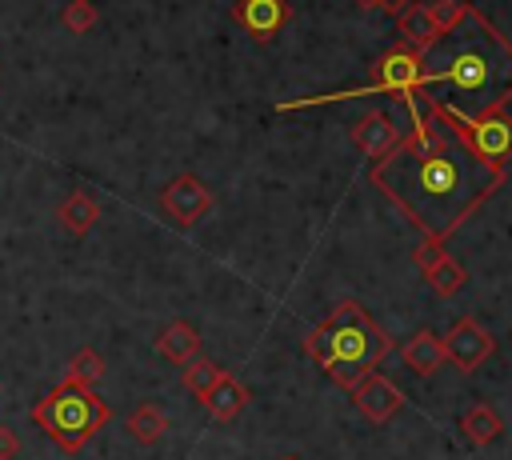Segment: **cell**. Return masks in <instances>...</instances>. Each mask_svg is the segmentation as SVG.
<instances>
[{
	"mask_svg": "<svg viewBox=\"0 0 512 460\" xmlns=\"http://www.w3.org/2000/svg\"><path fill=\"white\" fill-rule=\"evenodd\" d=\"M400 100L412 116V132L372 164L368 180L424 232V240H448L504 184V168L468 152L416 92Z\"/></svg>",
	"mask_w": 512,
	"mask_h": 460,
	"instance_id": "cell-1",
	"label": "cell"
},
{
	"mask_svg": "<svg viewBox=\"0 0 512 460\" xmlns=\"http://www.w3.org/2000/svg\"><path fill=\"white\" fill-rule=\"evenodd\" d=\"M416 92L460 116L492 112L512 100V44L480 8H468L464 24L424 52Z\"/></svg>",
	"mask_w": 512,
	"mask_h": 460,
	"instance_id": "cell-2",
	"label": "cell"
},
{
	"mask_svg": "<svg viewBox=\"0 0 512 460\" xmlns=\"http://www.w3.org/2000/svg\"><path fill=\"white\" fill-rule=\"evenodd\" d=\"M304 352L320 372L352 388L364 372H376V364L392 352V336L356 300H340L332 316L304 336Z\"/></svg>",
	"mask_w": 512,
	"mask_h": 460,
	"instance_id": "cell-3",
	"label": "cell"
},
{
	"mask_svg": "<svg viewBox=\"0 0 512 460\" xmlns=\"http://www.w3.org/2000/svg\"><path fill=\"white\" fill-rule=\"evenodd\" d=\"M108 416H112L108 404L92 388H80V384H68V380H60L52 392H44L32 404V420L64 452H80L108 424Z\"/></svg>",
	"mask_w": 512,
	"mask_h": 460,
	"instance_id": "cell-4",
	"label": "cell"
},
{
	"mask_svg": "<svg viewBox=\"0 0 512 460\" xmlns=\"http://www.w3.org/2000/svg\"><path fill=\"white\" fill-rule=\"evenodd\" d=\"M416 100H420L468 152H476L480 160L500 164V168L512 160V116H508V104H500V108H492V112H480V116H460V112H452V108H444V104H436V100H424L420 92H416Z\"/></svg>",
	"mask_w": 512,
	"mask_h": 460,
	"instance_id": "cell-5",
	"label": "cell"
},
{
	"mask_svg": "<svg viewBox=\"0 0 512 460\" xmlns=\"http://www.w3.org/2000/svg\"><path fill=\"white\" fill-rule=\"evenodd\" d=\"M420 68H424V56L412 48V44H396L388 48L376 68H372V80L360 84V88H340V92H324V96H304V100H284L276 104L280 112L288 108H312V104H332V100H348V96H376V92H392V96H404V92H416L420 88Z\"/></svg>",
	"mask_w": 512,
	"mask_h": 460,
	"instance_id": "cell-6",
	"label": "cell"
},
{
	"mask_svg": "<svg viewBox=\"0 0 512 460\" xmlns=\"http://www.w3.org/2000/svg\"><path fill=\"white\" fill-rule=\"evenodd\" d=\"M160 208H164V216H168L176 228H192L200 216H208V208H212V188H208L200 176L180 172L176 180H168V184L160 188Z\"/></svg>",
	"mask_w": 512,
	"mask_h": 460,
	"instance_id": "cell-7",
	"label": "cell"
},
{
	"mask_svg": "<svg viewBox=\"0 0 512 460\" xmlns=\"http://www.w3.org/2000/svg\"><path fill=\"white\" fill-rule=\"evenodd\" d=\"M440 344H444V360H452V368H460V372H476L496 352L492 332L476 316H460Z\"/></svg>",
	"mask_w": 512,
	"mask_h": 460,
	"instance_id": "cell-8",
	"label": "cell"
},
{
	"mask_svg": "<svg viewBox=\"0 0 512 460\" xmlns=\"http://www.w3.org/2000/svg\"><path fill=\"white\" fill-rule=\"evenodd\" d=\"M348 396H352L356 412H360L368 424H388V420L404 408V392H400L388 376H380V372H364V376L348 388Z\"/></svg>",
	"mask_w": 512,
	"mask_h": 460,
	"instance_id": "cell-9",
	"label": "cell"
},
{
	"mask_svg": "<svg viewBox=\"0 0 512 460\" xmlns=\"http://www.w3.org/2000/svg\"><path fill=\"white\" fill-rule=\"evenodd\" d=\"M348 136H352V144L376 164V160H384V156L400 144L404 132H400V124H396L388 112H368V116H360V124H352Z\"/></svg>",
	"mask_w": 512,
	"mask_h": 460,
	"instance_id": "cell-10",
	"label": "cell"
},
{
	"mask_svg": "<svg viewBox=\"0 0 512 460\" xmlns=\"http://www.w3.org/2000/svg\"><path fill=\"white\" fill-rule=\"evenodd\" d=\"M232 20L244 32H252L256 40H272L288 20V4L284 0H236L232 4Z\"/></svg>",
	"mask_w": 512,
	"mask_h": 460,
	"instance_id": "cell-11",
	"label": "cell"
},
{
	"mask_svg": "<svg viewBox=\"0 0 512 460\" xmlns=\"http://www.w3.org/2000/svg\"><path fill=\"white\" fill-rule=\"evenodd\" d=\"M248 396H252V392H248V388H244L236 376L220 372V376H216V384H212L204 396H196V400H200V404H204V408H208L216 420H224V424H228V420H236V416L244 412Z\"/></svg>",
	"mask_w": 512,
	"mask_h": 460,
	"instance_id": "cell-12",
	"label": "cell"
},
{
	"mask_svg": "<svg viewBox=\"0 0 512 460\" xmlns=\"http://www.w3.org/2000/svg\"><path fill=\"white\" fill-rule=\"evenodd\" d=\"M400 360H404V368L416 372V376H432L440 364H448V360H444V344H440V336L428 332V328H420L416 336H408V340L400 344Z\"/></svg>",
	"mask_w": 512,
	"mask_h": 460,
	"instance_id": "cell-13",
	"label": "cell"
},
{
	"mask_svg": "<svg viewBox=\"0 0 512 460\" xmlns=\"http://www.w3.org/2000/svg\"><path fill=\"white\" fill-rule=\"evenodd\" d=\"M156 352H160L168 364H180V368H184L192 356H200V332H196L188 320H172V324L160 328Z\"/></svg>",
	"mask_w": 512,
	"mask_h": 460,
	"instance_id": "cell-14",
	"label": "cell"
},
{
	"mask_svg": "<svg viewBox=\"0 0 512 460\" xmlns=\"http://www.w3.org/2000/svg\"><path fill=\"white\" fill-rule=\"evenodd\" d=\"M396 28H400L404 44H412L420 56L440 40V32H436V24H432V16H428V4H420V0H412V4L396 16Z\"/></svg>",
	"mask_w": 512,
	"mask_h": 460,
	"instance_id": "cell-15",
	"label": "cell"
},
{
	"mask_svg": "<svg viewBox=\"0 0 512 460\" xmlns=\"http://www.w3.org/2000/svg\"><path fill=\"white\" fill-rule=\"evenodd\" d=\"M460 432L476 444V448H484V444H492V440H500V432H504V420H500V412L492 408V404H484V400H476L464 416H460Z\"/></svg>",
	"mask_w": 512,
	"mask_h": 460,
	"instance_id": "cell-16",
	"label": "cell"
},
{
	"mask_svg": "<svg viewBox=\"0 0 512 460\" xmlns=\"http://www.w3.org/2000/svg\"><path fill=\"white\" fill-rule=\"evenodd\" d=\"M56 220H60L72 236H84V232L96 228V220H100V204H96V196H88V192H72V196L56 208Z\"/></svg>",
	"mask_w": 512,
	"mask_h": 460,
	"instance_id": "cell-17",
	"label": "cell"
},
{
	"mask_svg": "<svg viewBox=\"0 0 512 460\" xmlns=\"http://www.w3.org/2000/svg\"><path fill=\"white\" fill-rule=\"evenodd\" d=\"M124 428H128V436H132L136 444H156V440L168 432V416H164V408H160V404L144 400V404H136V408L128 412Z\"/></svg>",
	"mask_w": 512,
	"mask_h": 460,
	"instance_id": "cell-18",
	"label": "cell"
},
{
	"mask_svg": "<svg viewBox=\"0 0 512 460\" xmlns=\"http://www.w3.org/2000/svg\"><path fill=\"white\" fill-rule=\"evenodd\" d=\"M428 284H432V292L436 296H456L464 284H468V268L456 260V256H444V260H436L428 272H420Z\"/></svg>",
	"mask_w": 512,
	"mask_h": 460,
	"instance_id": "cell-19",
	"label": "cell"
},
{
	"mask_svg": "<svg viewBox=\"0 0 512 460\" xmlns=\"http://www.w3.org/2000/svg\"><path fill=\"white\" fill-rule=\"evenodd\" d=\"M64 380H68V384H80V388H96V384L104 380V356H100L96 348H80V352H72Z\"/></svg>",
	"mask_w": 512,
	"mask_h": 460,
	"instance_id": "cell-20",
	"label": "cell"
},
{
	"mask_svg": "<svg viewBox=\"0 0 512 460\" xmlns=\"http://www.w3.org/2000/svg\"><path fill=\"white\" fill-rule=\"evenodd\" d=\"M216 376H220V368H216L208 356H192V360L184 364V388H188L192 396H204V392L216 384Z\"/></svg>",
	"mask_w": 512,
	"mask_h": 460,
	"instance_id": "cell-21",
	"label": "cell"
},
{
	"mask_svg": "<svg viewBox=\"0 0 512 460\" xmlns=\"http://www.w3.org/2000/svg\"><path fill=\"white\" fill-rule=\"evenodd\" d=\"M468 8H472V4H464V0H436V4H428V16H432L436 32L444 36V32H452V28H460V24H464Z\"/></svg>",
	"mask_w": 512,
	"mask_h": 460,
	"instance_id": "cell-22",
	"label": "cell"
},
{
	"mask_svg": "<svg viewBox=\"0 0 512 460\" xmlns=\"http://www.w3.org/2000/svg\"><path fill=\"white\" fill-rule=\"evenodd\" d=\"M96 20H100V12L92 8V0H72V4L60 12V24H64L68 32H76V36L92 32V28H96Z\"/></svg>",
	"mask_w": 512,
	"mask_h": 460,
	"instance_id": "cell-23",
	"label": "cell"
},
{
	"mask_svg": "<svg viewBox=\"0 0 512 460\" xmlns=\"http://www.w3.org/2000/svg\"><path fill=\"white\" fill-rule=\"evenodd\" d=\"M16 456H20V436L8 424H0V460H16Z\"/></svg>",
	"mask_w": 512,
	"mask_h": 460,
	"instance_id": "cell-24",
	"label": "cell"
},
{
	"mask_svg": "<svg viewBox=\"0 0 512 460\" xmlns=\"http://www.w3.org/2000/svg\"><path fill=\"white\" fill-rule=\"evenodd\" d=\"M280 460H300V456H280Z\"/></svg>",
	"mask_w": 512,
	"mask_h": 460,
	"instance_id": "cell-25",
	"label": "cell"
},
{
	"mask_svg": "<svg viewBox=\"0 0 512 460\" xmlns=\"http://www.w3.org/2000/svg\"><path fill=\"white\" fill-rule=\"evenodd\" d=\"M364 4H372V8H376V0H364Z\"/></svg>",
	"mask_w": 512,
	"mask_h": 460,
	"instance_id": "cell-26",
	"label": "cell"
}]
</instances>
